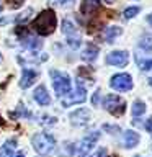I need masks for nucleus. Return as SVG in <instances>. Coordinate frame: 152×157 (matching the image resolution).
Wrapping results in <instances>:
<instances>
[{
	"instance_id": "20e7f679",
	"label": "nucleus",
	"mask_w": 152,
	"mask_h": 157,
	"mask_svg": "<svg viewBox=\"0 0 152 157\" xmlns=\"http://www.w3.org/2000/svg\"><path fill=\"white\" fill-rule=\"evenodd\" d=\"M103 106L108 113H111L113 116H121L126 111V101L118 95H106L103 100Z\"/></svg>"
},
{
	"instance_id": "f8f14e48",
	"label": "nucleus",
	"mask_w": 152,
	"mask_h": 157,
	"mask_svg": "<svg viewBox=\"0 0 152 157\" xmlns=\"http://www.w3.org/2000/svg\"><path fill=\"white\" fill-rule=\"evenodd\" d=\"M33 97H34V101H36L38 105H41V106H48L49 103H51V97H49V93H48L44 85H38L36 88H34Z\"/></svg>"
},
{
	"instance_id": "a211bd4d",
	"label": "nucleus",
	"mask_w": 152,
	"mask_h": 157,
	"mask_svg": "<svg viewBox=\"0 0 152 157\" xmlns=\"http://www.w3.org/2000/svg\"><path fill=\"white\" fill-rule=\"evenodd\" d=\"M121 33H123V29L120 26H110V28H106L105 29V41L106 43H113Z\"/></svg>"
},
{
	"instance_id": "473e14b6",
	"label": "nucleus",
	"mask_w": 152,
	"mask_h": 157,
	"mask_svg": "<svg viewBox=\"0 0 152 157\" xmlns=\"http://www.w3.org/2000/svg\"><path fill=\"white\" fill-rule=\"evenodd\" d=\"M106 2H110V3H111V2H113V0H106Z\"/></svg>"
},
{
	"instance_id": "1a4fd4ad",
	"label": "nucleus",
	"mask_w": 152,
	"mask_h": 157,
	"mask_svg": "<svg viewBox=\"0 0 152 157\" xmlns=\"http://www.w3.org/2000/svg\"><path fill=\"white\" fill-rule=\"evenodd\" d=\"M129 62V52L127 51H111L106 54V64L108 66H126Z\"/></svg>"
},
{
	"instance_id": "f03ea898",
	"label": "nucleus",
	"mask_w": 152,
	"mask_h": 157,
	"mask_svg": "<svg viewBox=\"0 0 152 157\" xmlns=\"http://www.w3.org/2000/svg\"><path fill=\"white\" fill-rule=\"evenodd\" d=\"M49 75L52 78V88H54V92H56L57 97H66L70 93L72 82H70L69 74L56 71V69H51V71H49Z\"/></svg>"
},
{
	"instance_id": "aec40b11",
	"label": "nucleus",
	"mask_w": 152,
	"mask_h": 157,
	"mask_svg": "<svg viewBox=\"0 0 152 157\" xmlns=\"http://www.w3.org/2000/svg\"><path fill=\"white\" fill-rule=\"evenodd\" d=\"M144 111H146V103L142 100H136L134 105H132V115L141 116V115H144Z\"/></svg>"
},
{
	"instance_id": "dca6fc26",
	"label": "nucleus",
	"mask_w": 152,
	"mask_h": 157,
	"mask_svg": "<svg viewBox=\"0 0 152 157\" xmlns=\"http://www.w3.org/2000/svg\"><path fill=\"white\" fill-rule=\"evenodd\" d=\"M20 41H21V44L25 48H28V49H38L43 44V41H39L38 38L31 36L29 33H26L25 36H20Z\"/></svg>"
},
{
	"instance_id": "412c9836",
	"label": "nucleus",
	"mask_w": 152,
	"mask_h": 157,
	"mask_svg": "<svg viewBox=\"0 0 152 157\" xmlns=\"http://www.w3.org/2000/svg\"><path fill=\"white\" fill-rule=\"evenodd\" d=\"M137 13H139V7H129V8L124 10V13H123V15H124L126 20H131V18H134Z\"/></svg>"
},
{
	"instance_id": "a878e982",
	"label": "nucleus",
	"mask_w": 152,
	"mask_h": 157,
	"mask_svg": "<svg viewBox=\"0 0 152 157\" xmlns=\"http://www.w3.org/2000/svg\"><path fill=\"white\" fill-rule=\"evenodd\" d=\"M98 97H100V90H97L95 95L92 97V103H93V105H98Z\"/></svg>"
},
{
	"instance_id": "bb28decb",
	"label": "nucleus",
	"mask_w": 152,
	"mask_h": 157,
	"mask_svg": "<svg viewBox=\"0 0 152 157\" xmlns=\"http://www.w3.org/2000/svg\"><path fill=\"white\" fill-rule=\"evenodd\" d=\"M146 129H147V132H149V134H152V118H150V120H147V123H146Z\"/></svg>"
},
{
	"instance_id": "f3484780",
	"label": "nucleus",
	"mask_w": 152,
	"mask_h": 157,
	"mask_svg": "<svg viewBox=\"0 0 152 157\" xmlns=\"http://www.w3.org/2000/svg\"><path fill=\"white\" fill-rule=\"evenodd\" d=\"M98 52H100V49H98L97 46L88 44V46L83 49V52H82V59H83V61H87V62H92V61H95V59H97Z\"/></svg>"
},
{
	"instance_id": "c756f323",
	"label": "nucleus",
	"mask_w": 152,
	"mask_h": 157,
	"mask_svg": "<svg viewBox=\"0 0 152 157\" xmlns=\"http://www.w3.org/2000/svg\"><path fill=\"white\" fill-rule=\"evenodd\" d=\"M147 23H149L150 26H152V13H149V15H147Z\"/></svg>"
},
{
	"instance_id": "4be33fe9",
	"label": "nucleus",
	"mask_w": 152,
	"mask_h": 157,
	"mask_svg": "<svg viewBox=\"0 0 152 157\" xmlns=\"http://www.w3.org/2000/svg\"><path fill=\"white\" fill-rule=\"evenodd\" d=\"M31 15H33V8H28L26 12H23L21 15H20V17H17V18H15V21L21 23V21H25V20H28L29 17H31Z\"/></svg>"
},
{
	"instance_id": "2f4dec72",
	"label": "nucleus",
	"mask_w": 152,
	"mask_h": 157,
	"mask_svg": "<svg viewBox=\"0 0 152 157\" xmlns=\"http://www.w3.org/2000/svg\"><path fill=\"white\" fill-rule=\"evenodd\" d=\"M0 62H2V54H0Z\"/></svg>"
},
{
	"instance_id": "7c9ffc66",
	"label": "nucleus",
	"mask_w": 152,
	"mask_h": 157,
	"mask_svg": "<svg viewBox=\"0 0 152 157\" xmlns=\"http://www.w3.org/2000/svg\"><path fill=\"white\" fill-rule=\"evenodd\" d=\"M149 83H150V87H152V77L149 78Z\"/></svg>"
},
{
	"instance_id": "b1692460",
	"label": "nucleus",
	"mask_w": 152,
	"mask_h": 157,
	"mask_svg": "<svg viewBox=\"0 0 152 157\" xmlns=\"http://www.w3.org/2000/svg\"><path fill=\"white\" fill-rule=\"evenodd\" d=\"M7 2H8L10 7H15V8H17V7H20V5H21L23 0H7Z\"/></svg>"
},
{
	"instance_id": "9b49d317",
	"label": "nucleus",
	"mask_w": 152,
	"mask_h": 157,
	"mask_svg": "<svg viewBox=\"0 0 152 157\" xmlns=\"http://www.w3.org/2000/svg\"><path fill=\"white\" fill-rule=\"evenodd\" d=\"M38 78V72L34 69H23L21 78H20V87L21 88H29L34 83V80Z\"/></svg>"
},
{
	"instance_id": "f257e3e1",
	"label": "nucleus",
	"mask_w": 152,
	"mask_h": 157,
	"mask_svg": "<svg viewBox=\"0 0 152 157\" xmlns=\"http://www.w3.org/2000/svg\"><path fill=\"white\" fill-rule=\"evenodd\" d=\"M56 25H57L56 13H54V10L48 8V10H44V12H41L36 18L33 20L31 26L38 34L48 36V34H51L54 29H56Z\"/></svg>"
},
{
	"instance_id": "9d476101",
	"label": "nucleus",
	"mask_w": 152,
	"mask_h": 157,
	"mask_svg": "<svg viewBox=\"0 0 152 157\" xmlns=\"http://www.w3.org/2000/svg\"><path fill=\"white\" fill-rule=\"evenodd\" d=\"M92 113L87 108H78L74 113H70V123L74 126H85L87 123H90Z\"/></svg>"
},
{
	"instance_id": "cd10ccee",
	"label": "nucleus",
	"mask_w": 152,
	"mask_h": 157,
	"mask_svg": "<svg viewBox=\"0 0 152 157\" xmlns=\"http://www.w3.org/2000/svg\"><path fill=\"white\" fill-rule=\"evenodd\" d=\"M74 0H57V3L59 5H69V3H72Z\"/></svg>"
},
{
	"instance_id": "6e6552de",
	"label": "nucleus",
	"mask_w": 152,
	"mask_h": 157,
	"mask_svg": "<svg viewBox=\"0 0 152 157\" xmlns=\"http://www.w3.org/2000/svg\"><path fill=\"white\" fill-rule=\"evenodd\" d=\"M62 31L67 36V43L70 44V48L75 49V48L80 46V38H78L77 29H75V26H74V23L70 20H64L62 21Z\"/></svg>"
},
{
	"instance_id": "c85d7f7f",
	"label": "nucleus",
	"mask_w": 152,
	"mask_h": 157,
	"mask_svg": "<svg viewBox=\"0 0 152 157\" xmlns=\"http://www.w3.org/2000/svg\"><path fill=\"white\" fill-rule=\"evenodd\" d=\"M13 157H25V152L18 151V152H15V154H13Z\"/></svg>"
},
{
	"instance_id": "2eb2a0df",
	"label": "nucleus",
	"mask_w": 152,
	"mask_h": 157,
	"mask_svg": "<svg viewBox=\"0 0 152 157\" xmlns=\"http://www.w3.org/2000/svg\"><path fill=\"white\" fill-rule=\"evenodd\" d=\"M17 149V139H7L3 146H0V157H13Z\"/></svg>"
},
{
	"instance_id": "6ab92c4d",
	"label": "nucleus",
	"mask_w": 152,
	"mask_h": 157,
	"mask_svg": "<svg viewBox=\"0 0 152 157\" xmlns=\"http://www.w3.org/2000/svg\"><path fill=\"white\" fill-rule=\"evenodd\" d=\"M139 46L142 49H146V51H150V49H152V34L150 33L142 34L141 39H139Z\"/></svg>"
},
{
	"instance_id": "ddd939ff",
	"label": "nucleus",
	"mask_w": 152,
	"mask_h": 157,
	"mask_svg": "<svg viewBox=\"0 0 152 157\" xmlns=\"http://www.w3.org/2000/svg\"><path fill=\"white\" fill-rule=\"evenodd\" d=\"M139 141H141L139 134H137L136 131H132V129H127L124 132V136H123V144H124V147H127V149L136 147L137 144H139Z\"/></svg>"
},
{
	"instance_id": "393cba45",
	"label": "nucleus",
	"mask_w": 152,
	"mask_h": 157,
	"mask_svg": "<svg viewBox=\"0 0 152 157\" xmlns=\"http://www.w3.org/2000/svg\"><path fill=\"white\" fill-rule=\"evenodd\" d=\"M103 129H106V131H120V128H118V126H110V124H105V126H103ZM113 134H115V132H113Z\"/></svg>"
},
{
	"instance_id": "4468645a",
	"label": "nucleus",
	"mask_w": 152,
	"mask_h": 157,
	"mask_svg": "<svg viewBox=\"0 0 152 157\" xmlns=\"http://www.w3.org/2000/svg\"><path fill=\"white\" fill-rule=\"evenodd\" d=\"M100 8V0H82L80 12L83 15H92Z\"/></svg>"
},
{
	"instance_id": "7ed1b4c3",
	"label": "nucleus",
	"mask_w": 152,
	"mask_h": 157,
	"mask_svg": "<svg viewBox=\"0 0 152 157\" xmlns=\"http://www.w3.org/2000/svg\"><path fill=\"white\" fill-rule=\"evenodd\" d=\"M31 146L34 147V151L41 155L51 154L54 146H56V139L54 136H51L49 132H36L31 137Z\"/></svg>"
},
{
	"instance_id": "0eeeda50",
	"label": "nucleus",
	"mask_w": 152,
	"mask_h": 157,
	"mask_svg": "<svg viewBox=\"0 0 152 157\" xmlns=\"http://www.w3.org/2000/svg\"><path fill=\"white\" fill-rule=\"evenodd\" d=\"M98 139H100V132H98V131H93V132H90L88 136L83 137V139L78 142V147H77L78 157H85L88 152L93 149V146L97 144Z\"/></svg>"
},
{
	"instance_id": "72a5a7b5",
	"label": "nucleus",
	"mask_w": 152,
	"mask_h": 157,
	"mask_svg": "<svg viewBox=\"0 0 152 157\" xmlns=\"http://www.w3.org/2000/svg\"><path fill=\"white\" fill-rule=\"evenodd\" d=\"M136 157H139V155H136Z\"/></svg>"
},
{
	"instance_id": "423d86ee",
	"label": "nucleus",
	"mask_w": 152,
	"mask_h": 157,
	"mask_svg": "<svg viewBox=\"0 0 152 157\" xmlns=\"http://www.w3.org/2000/svg\"><path fill=\"white\" fill-rule=\"evenodd\" d=\"M110 85L118 92H127L132 88V77L129 74H116V75L111 77Z\"/></svg>"
},
{
	"instance_id": "39448f33",
	"label": "nucleus",
	"mask_w": 152,
	"mask_h": 157,
	"mask_svg": "<svg viewBox=\"0 0 152 157\" xmlns=\"http://www.w3.org/2000/svg\"><path fill=\"white\" fill-rule=\"evenodd\" d=\"M87 100V90L83 87V83L80 80H77V87L75 90L69 93L67 98L62 100V106H70V105H78V103H83Z\"/></svg>"
},
{
	"instance_id": "5701e85b",
	"label": "nucleus",
	"mask_w": 152,
	"mask_h": 157,
	"mask_svg": "<svg viewBox=\"0 0 152 157\" xmlns=\"http://www.w3.org/2000/svg\"><path fill=\"white\" fill-rule=\"evenodd\" d=\"M137 64H139V67L142 69V71H149V69H152V59H147V61H139V59H137Z\"/></svg>"
}]
</instances>
